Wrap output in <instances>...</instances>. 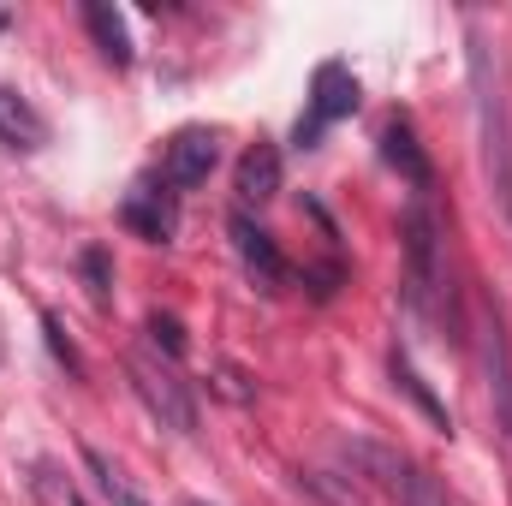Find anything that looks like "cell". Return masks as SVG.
<instances>
[{
	"label": "cell",
	"mask_w": 512,
	"mask_h": 506,
	"mask_svg": "<svg viewBox=\"0 0 512 506\" xmlns=\"http://www.w3.org/2000/svg\"><path fill=\"white\" fill-rule=\"evenodd\" d=\"M42 334H48V352H54V358H60V364L72 370V376H84V358H78V346L66 340V328H60L54 316H42Z\"/></svg>",
	"instance_id": "18"
},
{
	"label": "cell",
	"mask_w": 512,
	"mask_h": 506,
	"mask_svg": "<svg viewBox=\"0 0 512 506\" xmlns=\"http://www.w3.org/2000/svg\"><path fill=\"white\" fill-rule=\"evenodd\" d=\"M84 280H90V298L96 304H108V286H114V268H108V251H84Z\"/></svg>",
	"instance_id": "17"
},
{
	"label": "cell",
	"mask_w": 512,
	"mask_h": 506,
	"mask_svg": "<svg viewBox=\"0 0 512 506\" xmlns=\"http://www.w3.org/2000/svg\"><path fill=\"white\" fill-rule=\"evenodd\" d=\"M233 251H239V262H245V274L256 286H268V292L286 286V262L274 251V239L262 227H251V215H233Z\"/></svg>",
	"instance_id": "7"
},
{
	"label": "cell",
	"mask_w": 512,
	"mask_h": 506,
	"mask_svg": "<svg viewBox=\"0 0 512 506\" xmlns=\"http://www.w3.org/2000/svg\"><path fill=\"white\" fill-rule=\"evenodd\" d=\"M352 108H358V78H352L340 60L316 66V84H310V114L298 120V149H316V137L334 126V120H346Z\"/></svg>",
	"instance_id": "4"
},
{
	"label": "cell",
	"mask_w": 512,
	"mask_h": 506,
	"mask_svg": "<svg viewBox=\"0 0 512 506\" xmlns=\"http://www.w3.org/2000/svg\"><path fill=\"white\" fill-rule=\"evenodd\" d=\"M483 364H489L495 417H501V429H507V441H512V340H507V322H501L495 304L483 310Z\"/></svg>",
	"instance_id": "6"
},
{
	"label": "cell",
	"mask_w": 512,
	"mask_h": 506,
	"mask_svg": "<svg viewBox=\"0 0 512 506\" xmlns=\"http://www.w3.org/2000/svg\"><path fill=\"white\" fill-rule=\"evenodd\" d=\"M346 459H358V471H364L370 483H382L387 495H399V489H405V477H411V465H405L393 447H376V441H352V447H346Z\"/></svg>",
	"instance_id": "11"
},
{
	"label": "cell",
	"mask_w": 512,
	"mask_h": 506,
	"mask_svg": "<svg viewBox=\"0 0 512 506\" xmlns=\"http://www.w3.org/2000/svg\"><path fill=\"white\" fill-rule=\"evenodd\" d=\"M149 334H155V346H167V358H185V328H179V316H149Z\"/></svg>",
	"instance_id": "19"
},
{
	"label": "cell",
	"mask_w": 512,
	"mask_h": 506,
	"mask_svg": "<svg viewBox=\"0 0 512 506\" xmlns=\"http://www.w3.org/2000/svg\"><path fill=\"white\" fill-rule=\"evenodd\" d=\"M382 155H387V167H399L417 191H429V179H435V173H429V155L417 149V137H411V126H405V120H387Z\"/></svg>",
	"instance_id": "10"
},
{
	"label": "cell",
	"mask_w": 512,
	"mask_h": 506,
	"mask_svg": "<svg viewBox=\"0 0 512 506\" xmlns=\"http://www.w3.org/2000/svg\"><path fill=\"white\" fill-rule=\"evenodd\" d=\"M126 227H137L143 239H155V245H161V239L173 233V209H149L143 197H131V203H126Z\"/></svg>",
	"instance_id": "15"
},
{
	"label": "cell",
	"mask_w": 512,
	"mask_h": 506,
	"mask_svg": "<svg viewBox=\"0 0 512 506\" xmlns=\"http://www.w3.org/2000/svg\"><path fill=\"white\" fill-rule=\"evenodd\" d=\"M215 161H221V137L203 126L179 131L173 143H167V161H161V179L173 185V191H197L209 173H215Z\"/></svg>",
	"instance_id": "5"
},
{
	"label": "cell",
	"mask_w": 512,
	"mask_h": 506,
	"mask_svg": "<svg viewBox=\"0 0 512 506\" xmlns=\"http://www.w3.org/2000/svg\"><path fill=\"white\" fill-rule=\"evenodd\" d=\"M84 465H90V477H96V489H102V495H108L114 506H149L143 495H131L126 483H120V471H114V465H108V459H102L96 447H84Z\"/></svg>",
	"instance_id": "14"
},
{
	"label": "cell",
	"mask_w": 512,
	"mask_h": 506,
	"mask_svg": "<svg viewBox=\"0 0 512 506\" xmlns=\"http://www.w3.org/2000/svg\"><path fill=\"white\" fill-rule=\"evenodd\" d=\"M471 90H477V131H483V167L489 185L501 197L512 221V120H507V90H501V66L489 54V42L471 30Z\"/></svg>",
	"instance_id": "1"
},
{
	"label": "cell",
	"mask_w": 512,
	"mask_h": 506,
	"mask_svg": "<svg viewBox=\"0 0 512 506\" xmlns=\"http://www.w3.org/2000/svg\"><path fill=\"white\" fill-rule=\"evenodd\" d=\"M66 506H84V501H78V495H66Z\"/></svg>",
	"instance_id": "20"
},
{
	"label": "cell",
	"mask_w": 512,
	"mask_h": 506,
	"mask_svg": "<svg viewBox=\"0 0 512 506\" xmlns=\"http://www.w3.org/2000/svg\"><path fill=\"white\" fill-rule=\"evenodd\" d=\"M280 197V149L274 143H251L239 155V203L245 209H262Z\"/></svg>",
	"instance_id": "8"
},
{
	"label": "cell",
	"mask_w": 512,
	"mask_h": 506,
	"mask_svg": "<svg viewBox=\"0 0 512 506\" xmlns=\"http://www.w3.org/2000/svg\"><path fill=\"white\" fill-rule=\"evenodd\" d=\"M0 143L6 149H42L48 143V120L24 102V96H12V90H0Z\"/></svg>",
	"instance_id": "9"
},
{
	"label": "cell",
	"mask_w": 512,
	"mask_h": 506,
	"mask_svg": "<svg viewBox=\"0 0 512 506\" xmlns=\"http://www.w3.org/2000/svg\"><path fill=\"white\" fill-rule=\"evenodd\" d=\"M126 376H131L137 399L149 405V417H155L161 429H179V435H191V429H197V399H191V387L179 381V370H173V364H155V358L131 352V358H126Z\"/></svg>",
	"instance_id": "3"
},
{
	"label": "cell",
	"mask_w": 512,
	"mask_h": 506,
	"mask_svg": "<svg viewBox=\"0 0 512 506\" xmlns=\"http://www.w3.org/2000/svg\"><path fill=\"white\" fill-rule=\"evenodd\" d=\"M399 501L405 506H447V495H441V483H435L429 471H411L405 489H399Z\"/></svg>",
	"instance_id": "16"
},
{
	"label": "cell",
	"mask_w": 512,
	"mask_h": 506,
	"mask_svg": "<svg viewBox=\"0 0 512 506\" xmlns=\"http://www.w3.org/2000/svg\"><path fill=\"white\" fill-rule=\"evenodd\" d=\"M447 286V268H441V233H435V215L423 203L405 209V298L411 310L435 316V298Z\"/></svg>",
	"instance_id": "2"
},
{
	"label": "cell",
	"mask_w": 512,
	"mask_h": 506,
	"mask_svg": "<svg viewBox=\"0 0 512 506\" xmlns=\"http://www.w3.org/2000/svg\"><path fill=\"white\" fill-rule=\"evenodd\" d=\"M393 381H399V387H405V393L417 399V411H423V417H429V423H435L441 435L453 429V417H447V405H441V399H435V393L423 387V376L411 370V358H405V352H393Z\"/></svg>",
	"instance_id": "13"
},
{
	"label": "cell",
	"mask_w": 512,
	"mask_h": 506,
	"mask_svg": "<svg viewBox=\"0 0 512 506\" xmlns=\"http://www.w3.org/2000/svg\"><path fill=\"white\" fill-rule=\"evenodd\" d=\"M185 506H203V501H185Z\"/></svg>",
	"instance_id": "21"
},
{
	"label": "cell",
	"mask_w": 512,
	"mask_h": 506,
	"mask_svg": "<svg viewBox=\"0 0 512 506\" xmlns=\"http://www.w3.org/2000/svg\"><path fill=\"white\" fill-rule=\"evenodd\" d=\"M84 24H90V36H96V48L114 60V66H131V36H126V18L108 6V0H90L84 6Z\"/></svg>",
	"instance_id": "12"
}]
</instances>
